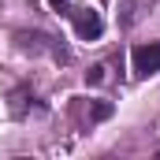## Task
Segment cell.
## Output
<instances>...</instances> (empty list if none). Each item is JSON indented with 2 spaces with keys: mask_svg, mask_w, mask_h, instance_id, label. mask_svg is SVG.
<instances>
[{
  "mask_svg": "<svg viewBox=\"0 0 160 160\" xmlns=\"http://www.w3.org/2000/svg\"><path fill=\"white\" fill-rule=\"evenodd\" d=\"M71 15V22H75V34L82 41H97L104 34V19L93 11V8H75V11H67Z\"/></svg>",
  "mask_w": 160,
  "mask_h": 160,
  "instance_id": "obj_1",
  "label": "cell"
},
{
  "mask_svg": "<svg viewBox=\"0 0 160 160\" xmlns=\"http://www.w3.org/2000/svg\"><path fill=\"white\" fill-rule=\"evenodd\" d=\"M130 60H134V75H138V78H149V75H157V71H160V41L134 45Z\"/></svg>",
  "mask_w": 160,
  "mask_h": 160,
  "instance_id": "obj_2",
  "label": "cell"
},
{
  "mask_svg": "<svg viewBox=\"0 0 160 160\" xmlns=\"http://www.w3.org/2000/svg\"><path fill=\"white\" fill-rule=\"evenodd\" d=\"M86 82H93V86L104 82V67H89V71H86Z\"/></svg>",
  "mask_w": 160,
  "mask_h": 160,
  "instance_id": "obj_3",
  "label": "cell"
},
{
  "mask_svg": "<svg viewBox=\"0 0 160 160\" xmlns=\"http://www.w3.org/2000/svg\"><path fill=\"white\" fill-rule=\"evenodd\" d=\"M108 116H112V104H104V101H101V104L93 108V119H108Z\"/></svg>",
  "mask_w": 160,
  "mask_h": 160,
  "instance_id": "obj_4",
  "label": "cell"
},
{
  "mask_svg": "<svg viewBox=\"0 0 160 160\" xmlns=\"http://www.w3.org/2000/svg\"><path fill=\"white\" fill-rule=\"evenodd\" d=\"M48 4H52L56 11H63V8H67V0H48Z\"/></svg>",
  "mask_w": 160,
  "mask_h": 160,
  "instance_id": "obj_5",
  "label": "cell"
}]
</instances>
